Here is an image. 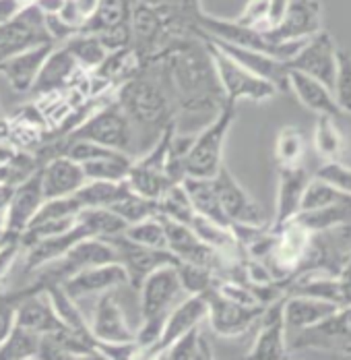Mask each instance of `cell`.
Here are the masks:
<instances>
[{
  "mask_svg": "<svg viewBox=\"0 0 351 360\" xmlns=\"http://www.w3.org/2000/svg\"><path fill=\"white\" fill-rule=\"evenodd\" d=\"M116 100L126 112L133 131H140L145 137H159L170 122H176L172 118L170 94L164 81L149 77L145 69L116 89Z\"/></svg>",
  "mask_w": 351,
  "mask_h": 360,
  "instance_id": "1",
  "label": "cell"
},
{
  "mask_svg": "<svg viewBox=\"0 0 351 360\" xmlns=\"http://www.w3.org/2000/svg\"><path fill=\"white\" fill-rule=\"evenodd\" d=\"M234 120H236V104L223 102V106L213 116L209 124L192 137V145L184 162L186 176L213 179L219 172V168L223 166L225 139Z\"/></svg>",
  "mask_w": 351,
  "mask_h": 360,
  "instance_id": "2",
  "label": "cell"
},
{
  "mask_svg": "<svg viewBox=\"0 0 351 360\" xmlns=\"http://www.w3.org/2000/svg\"><path fill=\"white\" fill-rule=\"evenodd\" d=\"M60 137L93 141V143L112 147V149H118L124 153H133V149H135L133 124L116 98L110 100L107 104L98 106L83 122H79L72 131L60 135Z\"/></svg>",
  "mask_w": 351,
  "mask_h": 360,
  "instance_id": "3",
  "label": "cell"
},
{
  "mask_svg": "<svg viewBox=\"0 0 351 360\" xmlns=\"http://www.w3.org/2000/svg\"><path fill=\"white\" fill-rule=\"evenodd\" d=\"M203 39H205L207 50H209L213 69H215L225 102H234V104H238L240 100L265 102V100H271L273 96H277L279 89L271 81L244 69L240 63H236L223 50H219L211 39H207V37H203Z\"/></svg>",
  "mask_w": 351,
  "mask_h": 360,
  "instance_id": "4",
  "label": "cell"
},
{
  "mask_svg": "<svg viewBox=\"0 0 351 360\" xmlns=\"http://www.w3.org/2000/svg\"><path fill=\"white\" fill-rule=\"evenodd\" d=\"M118 261V252L114 249L112 243H107L105 238H83L79 243H74L69 251L62 257L46 263L41 269V274L37 276L35 288H44L50 284H62L67 278L93 267V265H104Z\"/></svg>",
  "mask_w": 351,
  "mask_h": 360,
  "instance_id": "5",
  "label": "cell"
},
{
  "mask_svg": "<svg viewBox=\"0 0 351 360\" xmlns=\"http://www.w3.org/2000/svg\"><path fill=\"white\" fill-rule=\"evenodd\" d=\"M291 350H331L351 354V304L339 307L331 317L320 323L293 331V340L289 344Z\"/></svg>",
  "mask_w": 351,
  "mask_h": 360,
  "instance_id": "6",
  "label": "cell"
},
{
  "mask_svg": "<svg viewBox=\"0 0 351 360\" xmlns=\"http://www.w3.org/2000/svg\"><path fill=\"white\" fill-rule=\"evenodd\" d=\"M140 290V321H164L170 309L184 294L176 265H164L151 271Z\"/></svg>",
  "mask_w": 351,
  "mask_h": 360,
  "instance_id": "7",
  "label": "cell"
},
{
  "mask_svg": "<svg viewBox=\"0 0 351 360\" xmlns=\"http://www.w3.org/2000/svg\"><path fill=\"white\" fill-rule=\"evenodd\" d=\"M41 44H54L46 30L44 13L34 2L23 6L19 15L0 25V63L8 56H15L23 50H29Z\"/></svg>",
  "mask_w": 351,
  "mask_h": 360,
  "instance_id": "8",
  "label": "cell"
},
{
  "mask_svg": "<svg viewBox=\"0 0 351 360\" xmlns=\"http://www.w3.org/2000/svg\"><path fill=\"white\" fill-rule=\"evenodd\" d=\"M207 298V321L211 329L221 338H238L256 323L267 304H242L221 296L213 288L205 294Z\"/></svg>",
  "mask_w": 351,
  "mask_h": 360,
  "instance_id": "9",
  "label": "cell"
},
{
  "mask_svg": "<svg viewBox=\"0 0 351 360\" xmlns=\"http://www.w3.org/2000/svg\"><path fill=\"white\" fill-rule=\"evenodd\" d=\"M287 71H300L322 81L333 89L335 72H337V48L329 32H318L308 37L302 48L285 63Z\"/></svg>",
  "mask_w": 351,
  "mask_h": 360,
  "instance_id": "10",
  "label": "cell"
},
{
  "mask_svg": "<svg viewBox=\"0 0 351 360\" xmlns=\"http://www.w3.org/2000/svg\"><path fill=\"white\" fill-rule=\"evenodd\" d=\"M213 186L219 197V203L230 219V224H248V226H265V212L260 205L248 195L244 186L236 180V176L223 164L219 172L213 176Z\"/></svg>",
  "mask_w": 351,
  "mask_h": 360,
  "instance_id": "11",
  "label": "cell"
},
{
  "mask_svg": "<svg viewBox=\"0 0 351 360\" xmlns=\"http://www.w3.org/2000/svg\"><path fill=\"white\" fill-rule=\"evenodd\" d=\"M107 243L114 245V249L118 252V261L124 265L126 274H128V284L133 288H139L143 280L155 271L157 267L164 265H176V259L168 249H149V247H140L137 243L128 240L124 234H116L105 238Z\"/></svg>",
  "mask_w": 351,
  "mask_h": 360,
  "instance_id": "12",
  "label": "cell"
},
{
  "mask_svg": "<svg viewBox=\"0 0 351 360\" xmlns=\"http://www.w3.org/2000/svg\"><path fill=\"white\" fill-rule=\"evenodd\" d=\"M322 32V8L318 0H289L281 21L269 32L273 41H300Z\"/></svg>",
  "mask_w": 351,
  "mask_h": 360,
  "instance_id": "13",
  "label": "cell"
},
{
  "mask_svg": "<svg viewBox=\"0 0 351 360\" xmlns=\"http://www.w3.org/2000/svg\"><path fill=\"white\" fill-rule=\"evenodd\" d=\"M283 300L285 296H279L277 300L269 302L260 315V327L256 333V340L246 354L248 360H283L287 359V329L283 319Z\"/></svg>",
  "mask_w": 351,
  "mask_h": 360,
  "instance_id": "14",
  "label": "cell"
},
{
  "mask_svg": "<svg viewBox=\"0 0 351 360\" xmlns=\"http://www.w3.org/2000/svg\"><path fill=\"white\" fill-rule=\"evenodd\" d=\"M205 319H207V298H205V294H188L182 302H176L174 307L170 309L157 344L145 354V359H161V354L166 352V348L172 342H176L182 333H186L194 325L203 323Z\"/></svg>",
  "mask_w": 351,
  "mask_h": 360,
  "instance_id": "15",
  "label": "cell"
},
{
  "mask_svg": "<svg viewBox=\"0 0 351 360\" xmlns=\"http://www.w3.org/2000/svg\"><path fill=\"white\" fill-rule=\"evenodd\" d=\"M60 286L72 300H79L85 296L104 294V292L128 286V274L120 261H112V263H104V265L87 267V269L67 278Z\"/></svg>",
  "mask_w": 351,
  "mask_h": 360,
  "instance_id": "16",
  "label": "cell"
},
{
  "mask_svg": "<svg viewBox=\"0 0 351 360\" xmlns=\"http://www.w3.org/2000/svg\"><path fill=\"white\" fill-rule=\"evenodd\" d=\"M93 335V348L95 344H126L135 342V331L126 321V315L120 307V302L114 298L112 292L100 294V300L93 309V319L89 323Z\"/></svg>",
  "mask_w": 351,
  "mask_h": 360,
  "instance_id": "17",
  "label": "cell"
},
{
  "mask_svg": "<svg viewBox=\"0 0 351 360\" xmlns=\"http://www.w3.org/2000/svg\"><path fill=\"white\" fill-rule=\"evenodd\" d=\"M46 201L44 197V186H41V168H37L29 179L13 186V197L8 205V216L4 224V232L21 236L32 219Z\"/></svg>",
  "mask_w": 351,
  "mask_h": 360,
  "instance_id": "18",
  "label": "cell"
},
{
  "mask_svg": "<svg viewBox=\"0 0 351 360\" xmlns=\"http://www.w3.org/2000/svg\"><path fill=\"white\" fill-rule=\"evenodd\" d=\"M85 72L79 60L70 54L69 50L60 44V46H54L50 50V54L46 56L39 75L35 79L32 91L34 94H46V91H56V89H69L72 87Z\"/></svg>",
  "mask_w": 351,
  "mask_h": 360,
  "instance_id": "19",
  "label": "cell"
},
{
  "mask_svg": "<svg viewBox=\"0 0 351 360\" xmlns=\"http://www.w3.org/2000/svg\"><path fill=\"white\" fill-rule=\"evenodd\" d=\"M85 180L87 179H85L81 164L65 153L50 155L41 164V186H44L46 199L74 195L83 186Z\"/></svg>",
  "mask_w": 351,
  "mask_h": 360,
  "instance_id": "20",
  "label": "cell"
},
{
  "mask_svg": "<svg viewBox=\"0 0 351 360\" xmlns=\"http://www.w3.org/2000/svg\"><path fill=\"white\" fill-rule=\"evenodd\" d=\"M201 36L211 39L219 50H223L227 56H232L236 63H240L250 72L271 81L277 89H287V67H285L283 60L273 58L269 54H263V52H256V50H248V48H242V46H234V44L215 39V37L205 36V34H201Z\"/></svg>",
  "mask_w": 351,
  "mask_h": 360,
  "instance_id": "21",
  "label": "cell"
},
{
  "mask_svg": "<svg viewBox=\"0 0 351 360\" xmlns=\"http://www.w3.org/2000/svg\"><path fill=\"white\" fill-rule=\"evenodd\" d=\"M54 46L56 44H41V46L29 48V50H23L15 56H8L6 60L0 63V75L8 81V85L17 94L32 91L39 69Z\"/></svg>",
  "mask_w": 351,
  "mask_h": 360,
  "instance_id": "22",
  "label": "cell"
},
{
  "mask_svg": "<svg viewBox=\"0 0 351 360\" xmlns=\"http://www.w3.org/2000/svg\"><path fill=\"white\" fill-rule=\"evenodd\" d=\"M308 172L298 164V166H279V188H277V212L273 230H279L287 221L300 214L302 207V197L308 184Z\"/></svg>",
  "mask_w": 351,
  "mask_h": 360,
  "instance_id": "23",
  "label": "cell"
},
{
  "mask_svg": "<svg viewBox=\"0 0 351 360\" xmlns=\"http://www.w3.org/2000/svg\"><path fill=\"white\" fill-rule=\"evenodd\" d=\"M339 304L314 298V296H304V294H287L283 300V319L287 331H300L306 327L320 323L322 319L331 317Z\"/></svg>",
  "mask_w": 351,
  "mask_h": 360,
  "instance_id": "24",
  "label": "cell"
},
{
  "mask_svg": "<svg viewBox=\"0 0 351 360\" xmlns=\"http://www.w3.org/2000/svg\"><path fill=\"white\" fill-rule=\"evenodd\" d=\"M287 89H291L298 96L304 108L312 110L316 114H331V116L341 114L335 102L333 89L306 72L287 71Z\"/></svg>",
  "mask_w": 351,
  "mask_h": 360,
  "instance_id": "25",
  "label": "cell"
},
{
  "mask_svg": "<svg viewBox=\"0 0 351 360\" xmlns=\"http://www.w3.org/2000/svg\"><path fill=\"white\" fill-rule=\"evenodd\" d=\"M182 186H184V191H186V195L190 199V205H192L197 216L207 217V219L223 226V228H232L230 219H227L221 203H219V197L215 193L213 180L184 176L182 179Z\"/></svg>",
  "mask_w": 351,
  "mask_h": 360,
  "instance_id": "26",
  "label": "cell"
},
{
  "mask_svg": "<svg viewBox=\"0 0 351 360\" xmlns=\"http://www.w3.org/2000/svg\"><path fill=\"white\" fill-rule=\"evenodd\" d=\"M291 221H296L310 234L331 230V228H343V226L351 224V197L341 199L337 203H331V205H324V207L300 212Z\"/></svg>",
  "mask_w": 351,
  "mask_h": 360,
  "instance_id": "27",
  "label": "cell"
},
{
  "mask_svg": "<svg viewBox=\"0 0 351 360\" xmlns=\"http://www.w3.org/2000/svg\"><path fill=\"white\" fill-rule=\"evenodd\" d=\"M133 164V155L107 147L95 158L81 164L87 180H126L128 168Z\"/></svg>",
  "mask_w": 351,
  "mask_h": 360,
  "instance_id": "28",
  "label": "cell"
},
{
  "mask_svg": "<svg viewBox=\"0 0 351 360\" xmlns=\"http://www.w3.org/2000/svg\"><path fill=\"white\" fill-rule=\"evenodd\" d=\"M126 180H85L83 186L72 195L81 210L83 207H112L126 191Z\"/></svg>",
  "mask_w": 351,
  "mask_h": 360,
  "instance_id": "29",
  "label": "cell"
},
{
  "mask_svg": "<svg viewBox=\"0 0 351 360\" xmlns=\"http://www.w3.org/2000/svg\"><path fill=\"white\" fill-rule=\"evenodd\" d=\"M161 359L166 360H211L213 350H211L209 342L203 335L201 325H194L192 329H188L186 333H182L176 342H172L166 352L161 354Z\"/></svg>",
  "mask_w": 351,
  "mask_h": 360,
  "instance_id": "30",
  "label": "cell"
},
{
  "mask_svg": "<svg viewBox=\"0 0 351 360\" xmlns=\"http://www.w3.org/2000/svg\"><path fill=\"white\" fill-rule=\"evenodd\" d=\"M62 46L79 60V65L89 72L98 71L100 65L104 63L105 56H107V48L95 34L79 32V34L70 36L69 39H65Z\"/></svg>",
  "mask_w": 351,
  "mask_h": 360,
  "instance_id": "31",
  "label": "cell"
},
{
  "mask_svg": "<svg viewBox=\"0 0 351 360\" xmlns=\"http://www.w3.org/2000/svg\"><path fill=\"white\" fill-rule=\"evenodd\" d=\"M77 219L93 238H110L126 230V221L107 207H83Z\"/></svg>",
  "mask_w": 351,
  "mask_h": 360,
  "instance_id": "32",
  "label": "cell"
},
{
  "mask_svg": "<svg viewBox=\"0 0 351 360\" xmlns=\"http://www.w3.org/2000/svg\"><path fill=\"white\" fill-rule=\"evenodd\" d=\"M314 149L326 162H335L343 153V135L335 124V116L318 114L314 127Z\"/></svg>",
  "mask_w": 351,
  "mask_h": 360,
  "instance_id": "33",
  "label": "cell"
},
{
  "mask_svg": "<svg viewBox=\"0 0 351 360\" xmlns=\"http://www.w3.org/2000/svg\"><path fill=\"white\" fill-rule=\"evenodd\" d=\"M37 348H39L37 333L21 325H13V329L0 344V360L37 359Z\"/></svg>",
  "mask_w": 351,
  "mask_h": 360,
  "instance_id": "34",
  "label": "cell"
},
{
  "mask_svg": "<svg viewBox=\"0 0 351 360\" xmlns=\"http://www.w3.org/2000/svg\"><path fill=\"white\" fill-rule=\"evenodd\" d=\"M155 205H157V214H159V216L170 217V219H176V221L186 224V226H188V224L192 221V217H194V210H192V205H190V199H188V195H186L182 182L170 184V186L164 191V195L155 201Z\"/></svg>",
  "mask_w": 351,
  "mask_h": 360,
  "instance_id": "35",
  "label": "cell"
},
{
  "mask_svg": "<svg viewBox=\"0 0 351 360\" xmlns=\"http://www.w3.org/2000/svg\"><path fill=\"white\" fill-rule=\"evenodd\" d=\"M128 240L137 243L140 247H149V249H168L166 245V230L161 224V217L151 216L147 219H140L137 224L126 226V230L122 232Z\"/></svg>",
  "mask_w": 351,
  "mask_h": 360,
  "instance_id": "36",
  "label": "cell"
},
{
  "mask_svg": "<svg viewBox=\"0 0 351 360\" xmlns=\"http://www.w3.org/2000/svg\"><path fill=\"white\" fill-rule=\"evenodd\" d=\"M107 210H112L114 214H118L128 226H131V224H137L140 219L157 216V205H155V201H153V199H147V197H143V195H137V193L131 191V188H128L112 207H107Z\"/></svg>",
  "mask_w": 351,
  "mask_h": 360,
  "instance_id": "37",
  "label": "cell"
},
{
  "mask_svg": "<svg viewBox=\"0 0 351 360\" xmlns=\"http://www.w3.org/2000/svg\"><path fill=\"white\" fill-rule=\"evenodd\" d=\"M351 195L343 193L341 188H337L335 184L326 182V180L314 179L308 180L306 184V191H304V197H302V207L300 212H308V210H316V207H324V205H331V203H337L341 199H347Z\"/></svg>",
  "mask_w": 351,
  "mask_h": 360,
  "instance_id": "38",
  "label": "cell"
},
{
  "mask_svg": "<svg viewBox=\"0 0 351 360\" xmlns=\"http://www.w3.org/2000/svg\"><path fill=\"white\" fill-rule=\"evenodd\" d=\"M182 288L186 294H207L217 286V274L209 267L192 265V263H176Z\"/></svg>",
  "mask_w": 351,
  "mask_h": 360,
  "instance_id": "39",
  "label": "cell"
},
{
  "mask_svg": "<svg viewBox=\"0 0 351 360\" xmlns=\"http://www.w3.org/2000/svg\"><path fill=\"white\" fill-rule=\"evenodd\" d=\"M304 135L296 127H285L275 141V158L279 166H298L304 155Z\"/></svg>",
  "mask_w": 351,
  "mask_h": 360,
  "instance_id": "40",
  "label": "cell"
},
{
  "mask_svg": "<svg viewBox=\"0 0 351 360\" xmlns=\"http://www.w3.org/2000/svg\"><path fill=\"white\" fill-rule=\"evenodd\" d=\"M333 96L341 112L351 114V54L337 50V72L333 81Z\"/></svg>",
  "mask_w": 351,
  "mask_h": 360,
  "instance_id": "41",
  "label": "cell"
},
{
  "mask_svg": "<svg viewBox=\"0 0 351 360\" xmlns=\"http://www.w3.org/2000/svg\"><path fill=\"white\" fill-rule=\"evenodd\" d=\"M240 25L258 30V32H269L271 23H269V0H248L244 11L240 13L238 19Z\"/></svg>",
  "mask_w": 351,
  "mask_h": 360,
  "instance_id": "42",
  "label": "cell"
},
{
  "mask_svg": "<svg viewBox=\"0 0 351 360\" xmlns=\"http://www.w3.org/2000/svg\"><path fill=\"white\" fill-rule=\"evenodd\" d=\"M316 176L331 184H335L337 188H341L343 193L351 195V168L350 166H343L341 162H324L318 170H316Z\"/></svg>",
  "mask_w": 351,
  "mask_h": 360,
  "instance_id": "43",
  "label": "cell"
},
{
  "mask_svg": "<svg viewBox=\"0 0 351 360\" xmlns=\"http://www.w3.org/2000/svg\"><path fill=\"white\" fill-rule=\"evenodd\" d=\"M19 252H23V245H21V236L17 234H8L4 236V240L0 243V290H2V284L4 280L8 278Z\"/></svg>",
  "mask_w": 351,
  "mask_h": 360,
  "instance_id": "44",
  "label": "cell"
},
{
  "mask_svg": "<svg viewBox=\"0 0 351 360\" xmlns=\"http://www.w3.org/2000/svg\"><path fill=\"white\" fill-rule=\"evenodd\" d=\"M13 325H15V298L13 294L0 292V344L8 335Z\"/></svg>",
  "mask_w": 351,
  "mask_h": 360,
  "instance_id": "45",
  "label": "cell"
},
{
  "mask_svg": "<svg viewBox=\"0 0 351 360\" xmlns=\"http://www.w3.org/2000/svg\"><path fill=\"white\" fill-rule=\"evenodd\" d=\"M337 280H339V288H341V307L351 304V252L341 274L337 276Z\"/></svg>",
  "mask_w": 351,
  "mask_h": 360,
  "instance_id": "46",
  "label": "cell"
},
{
  "mask_svg": "<svg viewBox=\"0 0 351 360\" xmlns=\"http://www.w3.org/2000/svg\"><path fill=\"white\" fill-rule=\"evenodd\" d=\"M23 6H27V4H23L21 0H0V25L11 21L15 15H19V11Z\"/></svg>",
  "mask_w": 351,
  "mask_h": 360,
  "instance_id": "47",
  "label": "cell"
},
{
  "mask_svg": "<svg viewBox=\"0 0 351 360\" xmlns=\"http://www.w3.org/2000/svg\"><path fill=\"white\" fill-rule=\"evenodd\" d=\"M11 197H13V186L0 182V228L2 230H4V224H6V216H8Z\"/></svg>",
  "mask_w": 351,
  "mask_h": 360,
  "instance_id": "48",
  "label": "cell"
},
{
  "mask_svg": "<svg viewBox=\"0 0 351 360\" xmlns=\"http://www.w3.org/2000/svg\"><path fill=\"white\" fill-rule=\"evenodd\" d=\"M287 2L289 0H269V23H271L269 30H273L279 23L285 8H287Z\"/></svg>",
  "mask_w": 351,
  "mask_h": 360,
  "instance_id": "49",
  "label": "cell"
},
{
  "mask_svg": "<svg viewBox=\"0 0 351 360\" xmlns=\"http://www.w3.org/2000/svg\"><path fill=\"white\" fill-rule=\"evenodd\" d=\"M145 4H151V6H190V4H197L199 0H139Z\"/></svg>",
  "mask_w": 351,
  "mask_h": 360,
  "instance_id": "50",
  "label": "cell"
},
{
  "mask_svg": "<svg viewBox=\"0 0 351 360\" xmlns=\"http://www.w3.org/2000/svg\"><path fill=\"white\" fill-rule=\"evenodd\" d=\"M8 133H11V122L8 118L0 116V141H8Z\"/></svg>",
  "mask_w": 351,
  "mask_h": 360,
  "instance_id": "51",
  "label": "cell"
},
{
  "mask_svg": "<svg viewBox=\"0 0 351 360\" xmlns=\"http://www.w3.org/2000/svg\"><path fill=\"white\" fill-rule=\"evenodd\" d=\"M341 230H343V234H345V236H351V224H347V226H343Z\"/></svg>",
  "mask_w": 351,
  "mask_h": 360,
  "instance_id": "52",
  "label": "cell"
},
{
  "mask_svg": "<svg viewBox=\"0 0 351 360\" xmlns=\"http://www.w3.org/2000/svg\"><path fill=\"white\" fill-rule=\"evenodd\" d=\"M4 236H6V232H4V230H2V228H0V243H2V240H4Z\"/></svg>",
  "mask_w": 351,
  "mask_h": 360,
  "instance_id": "53",
  "label": "cell"
},
{
  "mask_svg": "<svg viewBox=\"0 0 351 360\" xmlns=\"http://www.w3.org/2000/svg\"><path fill=\"white\" fill-rule=\"evenodd\" d=\"M0 116H2V108H0Z\"/></svg>",
  "mask_w": 351,
  "mask_h": 360,
  "instance_id": "54",
  "label": "cell"
}]
</instances>
